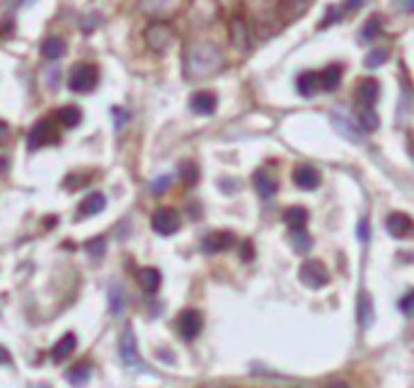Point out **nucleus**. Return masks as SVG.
<instances>
[{
  "instance_id": "f257e3e1",
  "label": "nucleus",
  "mask_w": 414,
  "mask_h": 388,
  "mask_svg": "<svg viewBox=\"0 0 414 388\" xmlns=\"http://www.w3.org/2000/svg\"><path fill=\"white\" fill-rule=\"evenodd\" d=\"M223 68V53L216 44L196 42L184 53V76L189 81H206Z\"/></svg>"
},
{
  "instance_id": "f03ea898",
  "label": "nucleus",
  "mask_w": 414,
  "mask_h": 388,
  "mask_svg": "<svg viewBox=\"0 0 414 388\" xmlns=\"http://www.w3.org/2000/svg\"><path fill=\"white\" fill-rule=\"evenodd\" d=\"M97 81H100V73H97V68L92 66V63H76V66L71 68L68 87H71L73 92H80V95H85V92L95 90Z\"/></svg>"
},
{
  "instance_id": "7ed1b4c3",
  "label": "nucleus",
  "mask_w": 414,
  "mask_h": 388,
  "mask_svg": "<svg viewBox=\"0 0 414 388\" xmlns=\"http://www.w3.org/2000/svg\"><path fill=\"white\" fill-rule=\"evenodd\" d=\"M58 144V131H56V119H42L32 126V131L27 134V149L37 151L44 146Z\"/></svg>"
},
{
  "instance_id": "20e7f679",
  "label": "nucleus",
  "mask_w": 414,
  "mask_h": 388,
  "mask_svg": "<svg viewBox=\"0 0 414 388\" xmlns=\"http://www.w3.org/2000/svg\"><path fill=\"white\" fill-rule=\"evenodd\" d=\"M172 27L167 22H150L143 32V39H146V47L155 53L167 51V47L172 44Z\"/></svg>"
},
{
  "instance_id": "39448f33",
  "label": "nucleus",
  "mask_w": 414,
  "mask_h": 388,
  "mask_svg": "<svg viewBox=\"0 0 414 388\" xmlns=\"http://www.w3.org/2000/svg\"><path fill=\"white\" fill-rule=\"evenodd\" d=\"M119 355H121V362H124V366H129V369H141V366H143V360H141V352H138V340H136L134 328H126V330L121 332Z\"/></svg>"
},
{
  "instance_id": "423d86ee",
  "label": "nucleus",
  "mask_w": 414,
  "mask_h": 388,
  "mask_svg": "<svg viewBox=\"0 0 414 388\" xmlns=\"http://www.w3.org/2000/svg\"><path fill=\"white\" fill-rule=\"evenodd\" d=\"M300 282L310 289L327 287V282H329L327 267H325L322 262H318V260H305V262L300 264Z\"/></svg>"
},
{
  "instance_id": "0eeeda50",
  "label": "nucleus",
  "mask_w": 414,
  "mask_h": 388,
  "mask_svg": "<svg viewBox=\"0 0 414 388\" xmlns=\"http://www.w3.org/2000/svg\"><path fill=\"white\" fill-rule=\"evenodd\" d=\"M150 226H153V230H155L157 235H172V233H177V230H180L182 219H180V214H177L175 209H167V206H162V209H157L155 214H153Z\"/></svg>"
},
{
  "instance_id": "6e6552de",
  "label": "nucleus",
  "mask_w": 414,
  "mask_h": 388,
  "mask_svg": "<svg viewBox=\"0 0 414 388\" xmlns=\"http://www.w3.org/2000/svg\"><path fill=\"white\" fill-rule=\"evenodd\" d=\"M201 328H204V318L194 308H187L177 316V332H180L182 340H194L201 332Z\"/></svg>"
},
{
  "instance_id": "1a4fd4ad",
  "label": "nucleus",
  "mask_w": 414,
  "mask_h": 388,
  "mask_svg": "<svg viewBox=\"0 0 414 388\" xmlns=\"http://www.w3.org/2000/svg\"><path fill=\"white\" fill-rule=\"evenodd\" d=\"M177 5H180V0H138L141 12H146L148 17H153L155 22H162V19L170 17L177 10Z\"/></svg>"
},
{
  "instance_id": "9d476101",
  "label": "nucleus",
  "mask_w": 414,
  "mask_h": 388,
  "mask_svg": "<svg viewBox=\"0 0 414 388\" xmlns=\"http://www.w3.org/2000/svg\"><path fill=\"white\" fill-rule=\"evenodd\" d=\"M386 228H388V233H390L393 238H400L402 240V238H410V235L414 233V221L407 214H400V211H395V214L388 216Z\"/></svg>"
},
{
  "instance_id": "9b49d317",
  "label": "nucleus",
  "mask_w": 414,
  "mask_h": 388,
  "mask_svg": "<svg viewBox=\"0 0 414 388\" xmlns=\"http://www.w3.org/2000/svg\"><path fill=\"white\" fill-rule=\"evenodd\" d=\"M230 42H233L235 49H240V51H248L250 47H252V37H250V27L248 22H245L243 17H233L230 19Z\"/></svg>"
},
{
  "instance_id": "f8f14e48",
  "label": "nucleus",
  "mask_w": 414,
  "mask_h": 388,
  "mask_svg": "<svg viewBox=\"0 0 414 388\" xmlns=\"http://www.w3.org/2000/svg\"><path fill=\"white\" fill-rule=\"evenodd\" d=\"M332 126L337 129V134H342L347 141H354V144H361V141H363L361 126H359L354 119H349V117H344V115H332Z\"/></svg>"
},
{
  "instance_id": "ddd939ff",
  "label": "nucleus",
  "mask_w": 414,
  "mask_h": 388,
  "mask_svg": "<svg viewBox=\"0 0 414 388\" xmlns=\"http://www.w3.org/2000/svg\"><path fill=\"white\" fill-rule=\"evenodd\" d=\"M189 107L194 115H201V117H209L216 112V107H218V97L214 95V92L209 90H201V92H194L189 100Z\"/></svg>"
},
{
  "instance_id": "4468645a",
  "label": "nucleus",
  "mask_w": 414,
  "mask_h": 388,
  "mask_svg": "<svg viewBox=\"0 0 414 388\" xmlns=\"http://www.w3.org/2000/svg\"><path fill=\"white\" fill-rule=\"evenodd\" d=\"M381 95V85H378L376 78H366V81L359 83L356 87V102L359 107H373Z\"/></svg>"
},
{
  "instance_id": "2eb2a0df",
  "label": "nucleus",
  "mask_w": 414,
  "mask_h": 388,
  "mask_svg": "<svg viewBox=\"0 0 414 388\" xmlns=\"http://www.w3.org/2000/svg\"><path fill=\"white\" fill-rule=\"evenodd\" d=\"M105 206H107V196L102 192H92L80 201L78 216H80V219H90V216H95V214H102Z\"/></svg>"
},
{
  "instance_id": "dca6fc26",
  "label": "nucleus",
  "mask_w": 414,
  "mask_h": 388,
  "mask_svg": "<svg viewBox=\"0 0 414 388\" xmlns=\"http://www.w3.org/2000/svg\"><path fill=\"white\" fill-rule=\"evenodd\" d=\"M293 183L300 189H315L320 185V173L313 165H298L293 170Z\"/></svg>"
},
{
  "instance_id": "f3484780",
  "label": "nucleus",
  "mask_w": 414,
  "mask_h": 388,
  "mask_svg": "<svg viewBox=\"0 0 414 388\" xmlns=\"http://www.w3.org/2000/svg\"><path fill=\"white\" fill-rule=\"evenodd\" d=\"M235 243V238L230 233H211V235H206L204 238V243H201V250L204 253H209V255H214V253H223V250H228L230 245Z\"/></svg>"
},
{
  "instance_id": "a211bd4d",
  "label": "nucleus",
  "mask_w": 414,
  "mask_h": 388,
  "mask_svg": "<svg viewBox=\"0 0 414 388\" xmlns=\"http://www.w3.org/2000/svg\"><path fill=\"white\" fill-rule=\"evenodd\" d=\"M66 51L68 47L61 37H46L42 42V56L46 58V61H58V58L66 56Z\"/></svg>"
},
{
  "instance_id": "6ab92c4d",
  "label": "nucleus",
  "mask_w": 414,
  "mask_h": 388,
  "mask_svg": "<svg viewBox=\"0 0 414 388\" xmlns=\"http://www.w3.org/2000/svg\"><path fill=\"white\" fill-rule=\"evenodd\" d=\"M90 376H92V366H90V362H78L76 366H71V369L66 371V379H68V384L71 386H76V388H83L90 381Z\"/></svg>"
},
{
  "instance_id": "aec40b11",
  "label": "nucleus",
  "mask_w": 414,
  "mask_h": 388,
  "mask_svg": "<svg viewBox=\"0 0 414 388\" xmlns=\"http://www.w3.org/2000/svg\"><path fill=\"white\" fill-rule=\"evenodd\" d=\"M76 345H78V337L73 335V332H66V335H63L61 340H56V345H53L51 360H53V362L68 360V357L73 355V350H76Z\"/></svg>"
},
{
  "instance_id": "412c9836",
  "label": "nucleus",
  "mask_w": 414,
  "mask_h": 388,
  "mask_svg": "<svg viewBox=\"0 0 414 388\" xmlns=\"http://www.w3.org/2000/svg\"><path fill=\"white\" fill-rule=\"evenodd\" d=\"M138 284H141L143 292L155 294L162 284V274L157 272L155 267H143V269H138Z\"/></svg>"
},
{
  "instance_id": "4be33fe9",
  "label": "nucleus",
  "mask_w": 414,
  "mask_h": 388,
  "mask_svg": "<svg viewBox=\"0 0 414 388\" xmlns=\"http://www.w3.org/2000/svg\"><path fill=\"white\" fill-rule=\"evenodd\" d=\"M56 121L63 126V129H76L78 124L83 121V110L76 105H66L56 112Z\"/></svg>"
},
{
  "instance_id": "5701e85b",
  "label": "nucleus",
  "mask_w": 414,
  "mask_h": 388,
  "mask_svg": "<svg viewBox=\"0 0 414 388\" xmlns=\"http://www.w3.org/2000/svg\"><path fill=\"white\" fill-rule=\"evenodd\" d=\"M318 87H320V73H315V71L300 73L298 81H295V90H298L303 97H313L315 92H318Z\"/></svg>"
},
{
  "instance_id": "b1692460",
  "label": "nucleus",
  "mask_w": 414,
  "mask_h": 388,
  "mask_svg": "<svg viewBox=\"0 0 414 388\" xmlns=\"http://www.w3.org/2000/svg\"><path fill=\"white\" fill-rule=\"evenodd\" d=\"M366 3V0H344L342 5H334V8H329V12H327V17H325V22H322V27H329L332 22H342V15H347V12H354V10H359L361 5Z\"/></svg>"
},
{
  "instance_id": "393cba45",
  "label": "nucleus",
  "mask_w": 414,
  "mask_h": 388,
  "mask_svg": "<svg viewBox=\"0 0 414 388\" xmlns=\"http://www.w3.org/2000/svg\"><path fill=\"white\" fill-rule=\"evenodd\" d=\"M356 316H359V321H361V326H363V328H368L373 321H376V313H373L371 296H368L366 292L359 294V301H356Z\"/></svg>"
},
{
  "instance_id": "a878e982",
  "label": "nucleus",
  "mask_w": 414,
  "mask_h": 388,
  "mask_svg": "<svg viewBox=\"0 0 414 388\" xmlns=\"http://www.w3.org/2000/svg\"><path fill=\"white\" fill-rule=\"evenodd\" d=\"M124 308H126V292L119 282H114L110 287V313L119 318L124 313Z\"/></svg>"
},
{
  "instance_id": "bb28decb",
  "label": "nucleus",
  "mask_w": 414,
  "mask_h": 388,
  "mask_svg": "<svg viewBox=\"0 0 414 388\" xmlns=\"http://www.w3.org/2000/svg\"><path fill=\"white\" fill-rule=\"evenodd\" d=\"M339 83H342V66H327L322 73H320V87L322 90H327V92H332V90H337L339 87Z\"/></svg>"
},
{
  "instance_id": "cd10ccee",
  "label": "nucleus",
  "mask_w": 414,
  "mask_h": 388,
  "mask_svg": "<svg viewBox=\"0 0 414 388\" xmlns=\"http://www.w3.org/2000/svg\"><path fill=\"white\" fill-rule=\"evenodd\" d=\"M276 187H279V185H276V180L272 175H267L264 170H257V173H255V189H257L259 196L269 199V196L276 194Z\"/></svg>"
},
{
  "instance_id": "c85d7f7f",
  "label": "nucleus",
  "mask_w": 414,
  "mask_h": 388,
  "mask_svg": "<svg viewBox=\"0 0 414 388\" xmlns=\"http://www.w3.org/2000/svg\"><path fill=\"white\" fill-rule=\"evenodd\" d=\"M356 121H359V126H361L363 134H366V131H376L378 124H381V119H378V115H376L373 107H359Z\"/></svg>"
},
{
  "instance_id": "c756f323",
  "label": "nucleus",
  "mask_w": 414,
  "mask_h": 388,
  "mask_svg": "<svg viewBox=\"0 0 414 388\" xmlns=\"http://www.w3.org/2000/svg\"><path fill=\"white\" fill-rule=\"evenodd\" d=\"M284 223H288L291 228H305L308 223V211L303 206H288L284 211Z\"/></svg>"
},
{
  "instance_id": "7c9ffc66",
  "label": "nucleus",
  "mask_w": 414,
  "mask_h": 388,
  "mask_svg": "<svg viewBox=\"0 0 414 388\" xmlns=\"http://www.w3.org/2000/svg\"><path fill=\"white\" fill-rule=\"evenodd\" d=\"M291 245L295 253H308L313 248V238L305 228H291Z\"/></svg>"
},
{
  "instance_id": "2f4dec72",
  "label": "nucleus",
  "mask_w": 414,
  "mask_h": 388,
  "mask_svg": "<svg viewBox=\"0 0 414 388\" xmlns=\"http://www.w3.org/2000/svg\"><path fill=\"white\" fill-rule=\"evenodd\" d=\"M85 250H87V255H90L92 260H102L105 258V253H107V240H105V235H97V238H90L85 243Z\"/></svg>"
},
{
  "instance_id": "473e14b6",
  "label": "nucleus",
  "mask_w": 414,
  "mask_h": 388,
  "mask_svg": "<svg viewBox=\"0 0 414 388\" xmlns=\"http://www.w3.org/2000/svg\"><path fill=\"white\" fill-rule=\"evenodd\" d=\"M388 56H390V51H388V49H383V47L381 49H373V51L366 56V61H363V66L371 68V71H373V68H381L383 63L388 61Z\"/></svg>"
},
{
  "instance_id": "72a5a7b5",
  "label": "nucleus",
  "mask_w": 414,
  "mask_h": 388,
  "mask_svg": "<svg viewBox=\"0 0 414 388\" xmlns=\"http://www.w3.org/2000/svg\"><path fill=\"white\" fill-rule=\"evenodd\" d=\"M180 178L184 185H194L199 180V168L194 163H182L180 165Z\"/></svg>"
},
{
  "instance_id": "f704fd0d",
  "label": "nucleus",
  "mask_w": 414,
  "mask_h": 388,
  "mask_svg": "<svg viewBox=\"0 0 414 388\" xmlns=\"http://www.w3.org/2000/svg\"><path fill=\"white\" fill-rule=\"evenodd\" d=\"M378 29H381V17H371L366 22V27L361 29V42H371L378 34Z\"/></svg>"
},
{
  "instance_id": "c9c22d12",
  "label": "nucleus",
  "mask_w": 414,
  "mask_h": 388,
  "mask_svg": "<svg viewBox=\"0 0 414 388\" xmlns=\"http://www.w3.org/2000/svg\"><path fill=\"white\" fill-rule=\"evenodd\" d=\"M400 311L405 313L407 318H414V289L407 292L405 296L400 298Z\"/></svg>"
},
{
  "instance_id": "e433bc0d",
  "label": "nucleus",
  "mask_w": 414,
  "mask_h": 388,
  "mask_svg": "<svg viewBox=\"0 0 414 388\" xmlns=\"http://www.w3.org/2000/svg\"><path fill=\"white\" fill-rule=\"evenodd\" d=\"M80 27L85 29V32H92V27H100V12H87V15H83Z\"/></svg>"
},
{
  "instance_id": "4c0bfd02",
  "label": "nucleus",
  "mask_w": 414,
  "mask_h": 388,
  "mask_svg": "<svg viewBox=\"0 0 414 388\" xmlns=\"http://www.w3.org/2000/svg\"><path fill=\"white\" fill-rule=\"evenodd\" d=\"M170 183H172V178H170V175H162V178L153 180V185H150V192H153V194H162L167 187H170Z\"/></svg>"
},
{
  "instance_id": "58836bf2",
  "label": "nucleus",
  "mask_w": 414,
  "mask_h": 388,
  "mask_svg": "<svg viewBox=\"0 0 414 388\" xmlns=\"http://www.w3.org/2000/svg\"><path fill=\"white\" fill-rule=\"evenodd\" d=\"M112 117H114L117 129H124V124L129 121V112L121 110V107H112Z\"/></svg>"
},
{
  "instance_id": "ea45409f",
  "label": "nucleus",
  "mask_w": 414,
  "mask_h": 388,
  "mask_svg": "<svg viewBox=\"0 0 414 388\" xmlns=\"http://www.w3.org/2000/svg\"><path fill=\"white\" fill-rule=\"evenodd\" d=\"M58 78H61L58 68H51V71H46V85L51 87V90H56V87H58Z\"/></svg>"
},
{
  "instance_id": "a19ab883",
  "label": "nucleus",
  "mask_w": 414,
  "mask_h": 388,
  "mask_svg": "<svg viewBox=\"0 0 414 388\" xmlns=\"http://www.w3.org/2000/svg\"><path fill=\"white\" fill-rule=\"evenodd\" d=\"M356 233H359V240H361V243H368V221H366V219L359 221Z\"/></svg>"
},
{
  "instance_id": "79ce46f5",
  "label": "nucleus",
  "mask_w": 414,
  "mask_h": 388,
  "mask_svg": "<svg viewBox=\"0 0 414 388\" xmlns=\"http://www.w3.org/2000/svg\"><path fill=\"white\" fill-rule=\"evenodd\" d=\"M240 258L252 260V243H250V240H243V243H240Z\"/></svg>"
},
{
  "instance_id": "37998d69",
  "label": "nucleus",
  "mask_w": 414,
  "mask_h": 388,
  "mask_svg": "<svg viewBox=\"0 0 414 388\" xmlns=\"http://www.w3.org/2000/svg\"><path fill=\"white\" fill-rule=\"evenodd\" d=\"M0 364H3V366L12 364V357H10V352L5 350V347H0Z\"/></svg>"
},
{
  "instance_id": "c03bdc74",
  "label": "nucleus",
  "mask_w": 414,
  "mask_h": 388,
  "mask_svg": "<svg viewBox=\"0 0 414 388\" xmlns=\"http://www.w3.org/2000/svg\"><path fill=\"white\" fill-rule=\"evenodd\" d=\"M397 8L405 12H414V0H397Z\"/></svg>"
},
{
  "instance_id": "a18cd8bd",
  "label": "nucleus",
  "mask_w": 414,
  "mask_h": 388,
  "mask_svg": "<svg viewBox=\"0 0 414 388\" xmlns=\"http://www.w3.org/2000/svg\"><path fill=\"white\" fill-rule=\"evenodd\" d=\"M8 134H10V129H8V124L5 121H0V146L8 141Z\"/></svg>"
},
{
  "instance_id": "49530a36",
  "label": "nucleus",
  "mask_w": 414,
  "mask_h": 388,
  "mask_svg": "<svg viewBox=\"0 0 414 388\" xmlns=\"http://www.w3.org/2000/svg\"><path fill=\"white\" fill-rule=\"evenodd\" d=\"M327 388H347V384H344V381H332Z\"/></svg>"
},
{
  "instance_id": "de8ad7c7",
  "label": "nucleus",
  "mask_w": 414,
  "mask_h": 388,
  "mask_svg": "<svg viewBox=\"0 0 414 388\" xmlns=\"http://www.w3.org/2000/svg\"><path fill=\"white\" fill-rule=\"evenodd\" d=\"M32 3V0H19V5H29Z\"/></svg>"
},
{
  "instance_id": "09e8293b",
  "label": "nucleus",
  "mask_w": 414,
  "mask_h": 388,
  "mask_svg": "<svg viewBox=\"0 0 414 388\" xmlns=\"http://www.w3.org/2000/svg\"><path fill=\"white\" fill-rule=\"evenodd\" d=\"M34 388H49L46 384H37V386H34Z\"/></svg>"
},
{
  "instance_id": "8fccbe9b",
  "label": "nucleus",
  "mask_w": 414,
  "mask_h": 388,
  "mask_svg": "<svg viewBox=\"0 0 414 388\" xmlns=\"http://www.w3.org/2000/svg\"><path fill=\"white\" fill-rule=\"evenodd\" d=\"M284 3H298V0H284Z\"/></svg>"
}]
</instances>
